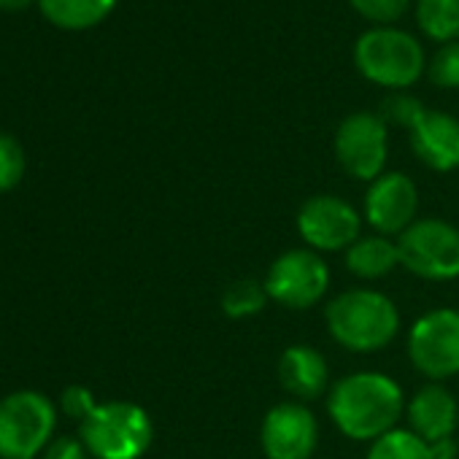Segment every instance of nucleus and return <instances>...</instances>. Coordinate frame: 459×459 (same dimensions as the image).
Returning a JSON list of instances; mask_svg holds the SVG:
<instances>
[{
	"mask_svg": "<svg viewBox=\"0 0 459 459\" xmlns=\"http://www.w3.org/2000/svg\"><path fill=\"white\" fill-rule=\"evenodd\" d=\"M400 268L424 281L459 279V230L446 219H416L397 236Z\"/></svg>",
	"mask_w": 459,
	"mask_h": 459,
	"instance_id": "obj_6",
	"label": "nucleus"
},
{
	"mask_svg": "<svg viewBox=\"0 0 459 459\" xmlns=\"http://www.w3.org/2000/svg\"><path fill=\"white\" fill-rule=\"evenodd\" d=\"M427 76L435 87L459 90V41H448L432 55Z\"/></svg>",
	"mask_w": 459,
	"mask_h": 459,
	"instance_id": "obj_22",
	"label": "nucleus"
},
{
	"mask_svg": "<svg viewBox=\"0 0 459 459\" xmlns=\"http://www.w3.org/2000/svg\"><path fill=\"white\" fill-rule=\"evenodd\" d=\"M268 298L284 308L306 311L325 300L330 287V268L314 249H290L279 255L265 279H263Z\"/></svg>",
	"mask_w": 459,
	"mask_h": 459,
	"instance_id": "obj_7",
	"label": "nucleus"
},
{
	"mask_svg": "<svg viewBox=\"0 0 459 459\" xmlns=\"http://www.w3.org/2000/svg\"><path fill=\"white\" fill-rule=\"evenodd\" d=\"M25 176V152L14 135L0 133V195L20 186Z\"/></svg>",
	"mask_w": 459,
	"mask_h": 459,
	"instance_id": "obj_21",
	"label": "nucleus"
},
{
	"mask_svg": "<svg viewBox=\"0 0 459 459\" xmlns=\"http://www.w3.org/2000/svg\"><path fill=\"white\" fill-rule=\"evenodd\" d=\"M408 133H411V149L421 165L437 173H448L459 168V119L456 117L427 108Z\"/></svg>",
	"mask_w": 459,
	"mask_h": 459,
	"instance_id": "obj_13",
	"label": "nucleus"
},
{
	"mask_svg": "<svg viewBox=\"0 0 459 459\" xmlns=\"http://www.w3.org/2000/svg\"><path fill=\"white\" fill-rule=\"evenodd\" d=\"M424 111H427V108H424L416 98H411V95H405V92H394V95H389V98L384 100L378 117H381L386 125H397V127L411 130V127L419 122V117H421Z\"/></svg>",
	"mask_w": 459,
	"mask_h": 459,
	"instance_id": "obj_24",
	"label": "nucleus"
},
{
	"mask_svg": "<svg viewBox=\"0 0 459 459\" xmlns=\"http://www.w3.org/2000/svg\"><path fill=\"white\" fill-rule=\"evenodd\" d=\"M268 290L263 281L257 279H238L233 284H227V290L221 292V311L230 319H249L255 314H260L268 306Z\"/></svg>",
	"mask_w": 459,
	"mask_h": 459,
	"instance_id": "obj_19",
	"label": "nucleus"
},
{
	"mask_svg": "<svg viewBox=\"0 0 459 459\" xmlns=\"http://www.w3.org/2000/svg\"><path fill=\"white\" fill-rule=\"evenodd\" d=\"M298 233L314 252H346L362 230L359 211L338 195H314L298 211Z\"/></svg>",
	"mask_w": 459,
	"mask_h": 459,
	"instance_id": "obj_10",
	"label": "nucleus"
},
{
	"mask_svg": "<svg viewBox=\"0 0 459 459\" xmlns=\"http://www.w3.org/2000/svg\"><path fill=\"white\" fill-rule=\"evenodd\" d=\"M79 440L95 459H141L154 440V424L135 403H98L82 421Z\"/></svg>",
	"mask_w": 459,
	"mask_h": 459,
	"instance_id": "obj_3",
	"label": "nucleus"
},
{
	"mask_svg": "<svg viewBox=\"0 0 459 459\" xmlns=\"http://www.w3.org/2000/svg\"><path fill=\"white\" fill-rule=\"evenodd\" d=\"M325 319L333 341L354 354H373L386 349L400 330L397 306L392 298L376 290L341 292L327 303Z\"/></svg>",
	"mask_w": 459,
	"mask_h": 459,
	"instance_id": "obj_2",
	"label": "nucleus"
},
{
	"mask_svg": "<svg viewBox=\"0 0 459 459\" xmlns=\"http://www.w3.org/2000/svg\"><path fill=\"white\" fill-rule=\"evenodd\" d=\"M419 211V189L411 176L400 170H386L376 181H370L365 192L362 219L378 236H403L416 221Z\"/></svg>",
	"mask_w": 459,
	"mask_h": 459,
	"instance_id": "obj_11",
	"label": "nucleus"
},
{
	"mask_svg": "<svg viewBox=\"0 0 459 459\" xmlns=\"http://www.w3.org/2000/svg\"><path fill=\"white\" fill-rule=\"evenodd\" d=\"M95 397H92V392L87 389V386H79V384H74V386H68L63 394H60V408H63V413H68L71 419H79V424L95 411Z\"/></svg>",
	"mask_w": 459,
	"mask_h": 459,
	"instance_id": "obj_25",
	"label": "nucleus"
},
{
	"mask_svg": "<svg viewBox=\"0 0 459 459\" xmlns=\"http://www.w3.org/2000/svg\"><path fill=\"white\" fill-rule=\"evenodd\" d=\"M260 443L268 459H311L319 443L316 416L298 400L279 403L263 419Z\"/></svg>",
	"mask_w": 459,
	"mask_h": 459,
	"instance_id": "obj_12",
	"label": "nucleus"
},
{
	"mask_svg": "<svg viewBox=\"0 0 459 459\" xmlns=\"http://www.w3.org/2000/svg\"><path fill=\"white\" fill-rule=\"evenodd\" d=\"M429 451H432V459H456L459 446L454 443V437H443V440L429 443Z\"/></svg>",
	"mask_w": 459,
	"mask_h": 459,
	"instance_id": "obj_27",
	"label": "nucleus"
},
{
	"mask_svg": "<svg viewBox=\"0 0 459 459\" xmlns=\"http://www.w3.org/2000/svg\"><path fill=\"white\" fill-rule=\"evenodd\" d=\"M279 381L295 400H316L330 381V365L314 346H290L279 359Z\"/></svg>",
	"mask_w": 459,
	"mask_h": 459,
	"instance_id": "obj_15",
	"label": "nucleus"
},
{
	"mask_svg": "<svg viewBox=\"0 0 459 459\" xmlns=\"http://www.w3.org/2000/svg\"><path fill=\"white\" fill-rule=\"evenodd\" d=\"M405 413H408L411 429L421 440L435 443V440L454 435L456 421H459V403L443 384L432 381L411 397V403L405 405Z\"/></svg>",
	"mask_w": 459,
	"mask_h": 459,
	"instance_id": "obj_14",
	"label": "nucleus"
},
{
	"mask_svg": "<svg viewBox=\"0 0 459 459\" xmlns=\"http://www.w3.org/2000/svg\"><path fill=\"white\" fill-rule=\"evenodd\" d=\"M44 459H90V451L79 437H57L47 446Z\"/></svg>",
	"mask_w": 459,
	"mask_h": 459,
	"instance_id": "obj_26",
	"label": "nucleus"
},
{
	"mask_svg": "<svg viewBox=\"0 0 459 459\" xmlns=\"http://www.w3.org/2000/svg\"><path fill=\"white\" fill-rule=\"evenodd\" d=\"M343 265L351 276L376 281L389 276L394 268H400V255H397V241L386 236H359L346 252H343Z\"/></svg>",
	"mask_w": 459,
	"mask_h": 459,
	"instance_id": "obj_16",
	"label": "nucleus"
},
{
	"mask_svg": "<svg viewBox=\"0 0 459 459\" xmlns=\"http://www.w3.org/2000/svg\"><path fill=\"white\" fill-rule=\"evenodd\" d=\"M408 357L435 384L459 376V311L435 308L421 314L408 333Z\"/></svg>",
	"mask_w": 459,
	"mask_h": 459,
	"instance_id": "obj_8",
	"label": "nucleus"
},
{
	"mask_svg": "<svg viewBox=\"0 0 459 459\" xmlns=\"http://www.w3.org/2000/svg\"><path fill=\"white\" fill-rule=\"evenodd\" d=\"M33 0H0V12H22Z\"/></svg>",
	"mask_w": 459,
	"mask_h": 459,
	"instance_id": "obj_28",
	"label": "nucleus"
},
{
	"mask_svg": "<svg viewBox=\"0 0 459 459\" xmlns=\"http://www.w3.org/2000/svg\"><path fill=\"white\" fill-rule=\"evenodd\" d=\"M57 408L33 389L12 392L0 400V459H33L55 435Z\"/></svg>",
	"mask_w": 459,
	"mask_h": 459,
	"instance_id": "obj_5",
	"label": "nucleus"
},
{
	"mask_svg": "<svg viewBox=\"0 0 459 459\" xmlns=\"http://www.w3.org/2000/svg\"><path fill=\"white\" fill-rule=\"evenodd\" d=\"M405 411L403 389L384 373H351L333 384L327 413L333 424L351 440L373 443L394 429Z\"/></svg>",
	"mask_w": 459,
	"mask_h": 459,
	"instance_id": "obj_1",
	"label": "nucleus"
},
{
	"mask_svg": "<svg viewBox=\"0 0 459 459\" xmlns=\"http://www.w3.org/2000/svg\"><path fill=\"white\" fill-rule=\"evenodd\" d=\"M41 14L63 30H87L100 25L117 0H39Z\"/></svg>",
	"mask_w": 459,
	"mask_h": 459,
	"instance_id": "obj_17",
	"label": "nucleus"
},
{
	"mask_svg": "<svg viewBox=\"0 0 459 459\" xmlns=\"http://www.w3.org/2000/svg\"><path fill=\"white\" fill-rule=\"evenodd\" d=\"M349 4L362 20L378 28H392L411 9V0H349Z\"/></svg>",
	"mask_w": 459,
	"mask_h": 459,
	"instance_id": "obj_23",
	"label": "nucleus"
},
{
	"mask_svg": "<svg viewBox=\"0 0 459 459\" xmlns=\"http://www.w3.org/2000/svg\"><path fill=\"white\" fill-rule=\"evenodd\" d=\"M368 459H432L429 443L413 429H389L370 443Z\"/></svg>",
	"mask_w": 459,
	"mask_h": 459,
	"instance_id": "obj_20",
	"label": "nucleus"
},
{
	"mask_svg": "<svg viewBox=\"0 0 459 459\" xmlns=\"http://www.w3.org/2000/svg\"><path fill=\"white\" fill-rule=\"evenodd\" d=\"M357 71L386 90H408L419 82L427 68L421 44L397 28L365 30L354 44Z\"/></svg>",
	"mask_w": 459,
	"mask_h": 459,
	"instance_id": "obj_4",
	"label": "nucleus"
},
{
	"mask_svg": "<svg viewBox=\"0 0 459 459\" xmlns=\"http://www.w3.org/2000/svg\"><path fill=\"white\" fill-rule=\"evenodd\" d=\"M389 125L370 111L349 114L335 130V160L357 181H376L386 173Z\"/></svg>",
	"mask_w": 459,
	"mask_h": 459,
	"instance_id": "obj_9",
	"label": "nucleus"
},
{
	"mask_svg": "<svg viewBox=\"0 0 459 459\" xmlns=\"http://www.w3.org/2000/svg\"><path fill=\"white\" fill-rule=\"evenodd\" d=\"M416 22L432 41H459V0H416Z\"/></svg>",
	"mask_w": 459,
	"mask_h": 459,
	"instance_id": "obj_18",
	"label": "nucleus"
}]
</instances>
